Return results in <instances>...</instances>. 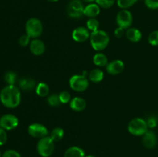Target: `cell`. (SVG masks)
Wrapping results in <instances>:
<instances>
[{
	"label": "cell",
	"mask_w": 158,
	"mask_h": 157,
	"mask_svg": "<svg viewBox=\"0 0 158 157\" xmlns=\"http://www.w3.org/2000/svg\"><path fill=\"white\" fill-rule=\"evenodd\" d=\"M29 49L31 52L35 55H41L44 53L46 46L44 42L38 38H35L32 40L29 45Z\"/></svg>",
	"instance_id": "13"
},
{
	"label": "cell",
	"mask_w": 158,
	"mask_h": 157,
	"mask_svg": "<svg viewBox=\"0 0 158 157\" xmlns=\"http://www.w3.org/2000/svg\"><path fill=\"white\" fill-rule=\"evenodd\" d=\"M63 135H64V131H63V129L62 128L57 127L52 129L49 136H50V138L54 142H59L63 138Z\"/></svg>",
	"instance_id": "23"
},
{
	"label": "cell",
	"mask_w": 158,
	"mask_h": 157,
	"mask_svg": "<svg viewBox=\"0 0 158 157\" xmlns=\"http://www.w3.org/2000/svg\"><path fill=\"white\" fill-rule=\"evenodd\" d=\"M72 37L74 41L77 42H83L90 37L89 30L85 27H78L73 30Z\"/></svg>",
	"instance_id": "11"
},
{
	"label": "cell",
	"mask_w": 158,
	"mask_h": 157,
	"mask_svg": "<svg viewBox=\"0 0 158 157\" xmlns=\"http://www.w3.org/2000/svg\"><path fill=\"white\" fill-rule=\"evenodd\" d=\"M137 0H117V5L123 9H127L134 6Z\"/></svg>",
	"instance_id": "26"
},
{
	"label": "cell",
	"mask_w": 158,
	"mask_h": 157,
	"mask_svg": "<svg viewBox=\"0 0 158 157\" xmlns=\"http://www.w3.org/2000/svg\"><path fill=\"white\" fill-rule=\"evenodd\" d=\"M148 123L141 118H135L130 122L128 131L131 134L137 136L143 135L148 132Z\"/></svg>",
	"instance_id": "4"
},
{
	"label": "cell",
	"mask_w": 158,
	"mask_h": 157,
	"mask_svg": "<svg viewBox=\"0 0 158 157\" xmlns=\"http://www.w3.org/2000/svg\"><path fill=\"white\" fill-rule=\"evenodd\" d=\"M30 43V37L26 34V35H23L19 39V44L23 47L28 46Z\"/></svg>",
	"instance_id": "31"
},
{
	"label": "cell",
	"mask_w": 158,
	"mask_h": 157,
	"mask_svg": "<svg viewBox=\"0 0 158 157\" xmlns=\"http://www.w3.org/2000/svg\"><path fill=\"white\" fill-rule=\"evenodd\" d=\"M19 124V119L12 114H6L0 117V127L6 130H12L16 128Z\"/></svg>",
	"instance_id": "9"
},
{
	"label": "cell",
	"mask_w": 158,
	"mask_h": 157,
	"mask_svg": "<svg viewBox=\"0 0 158 157\" xmlns=\"http://www.w3.org/2000/svg\"><path fill=\"white\" fill-rule=\"evenodd\" d=\"M69 106L71 109L77 112H81L84 110L85 108L86 107V102L84 99L81 97H75L73 99H71Z\"/></svg>",
	"instance_id": "15"
},
{
	"label": "cell",
	"mask_w": 158,
	"mask_h": 157,
	"mask_svg": "<svg viewBox=\"0 0 158 157\" xmlns=\"http://www.w3.org/2000/svg\"><path fill=\"white\" fill-rule=\"evenodd\" d=\"M36 94L40 97H45L48 95L49 92V87L46 83H40L35 88Z\"/></svg>",
	"instance_id": "22"
},
{
	"label": "cell",
	"mask_w": 158,
	"mask_h": 157,
	"mask_svg": "<svg viewBox=\"0 0 158 157\" xmlns=\"http://www.w3.org/2000/svg\"><path fill=\"white\" fill-rule=\"evenodd\" d=\"M47 102L51 106H55V107L60 106L61 103L59 95L57 94H52V95H49L47 98Z\"/></svg>",
	"instance_id": "27"
},
{
	"label": "cell",
	"mask_w": 158,
	"mask_h": 157,
	"mask_svg": "<svg viewBox=\"0 0 158 157\" xmlns=\"http://www.w3.org/2000/svg\"><path fill=\"white\" fill-rule=\"evenodd\" d=\"M100 6L95 3H90L84 8V15L90 18H95L100 14Z\"/></svg>",
	"instance_id": "16"
},
{
	"label": "cell",
	"mask_w": 158,
	"mask_h": 157,
	"mask_svg": "<svg viewBox=\"0 0 158 157\" xmlns=\"http://www.w3.org/2000/svg\"><path fill=\"white\" fill-rule=\"evenodd\" d=\"M145 5L151 9H157L158 0H145Z\"/></svg>",
	"instance_id": "32"
},
{
	"label": "cell",
	"mask_w": 158,
	"mask_h": 157,
	"mask_svg": "<svg viewBox=\"0 0 158 157\" xmlns=\"http://www.w3.org/2000/svg\"><path fill=\"white\" fill-rule=\"evenodd\" d=\"M115 2L116 0H96L97 4L100 7L104 8V9L110 8Z\"/></svg>",
	"instance_id": "28"
},
{
	"label": "cell",
	"mask_w": 158,
	"mask_h": 157,
	"mask_svg": "<svg viewBox=\"0 0 158 157\" xmlns=\"http://www.w3.org/2000/svg\"><path fill=\"white\" fill-rule=\"evenodd\" d=\"M124 35V29L121 27H118L114 30V35L117 38H121Z\"/></svg>",
	"instance_id": "36"
},
{
	"label": "cell",
	"mask_w": 158,
	"mask_h": 157,
	"mask_svg": "<svg viewBox=\"0 0 158 157\" xmlns=\"http://www.w3.org/2000/svg\"><path fill=\"white\" fill-rule=\"evenodd\" d=\"M126 36L131 42H137L141 39L142 34L139 29L135 28H129L126 32Z\"/></svg>",
	"instance_id": "18"
},
{
	"label": "cell",
	"mask_w": 158,
	"mask_h": 157,
	"mask_svg": "<svg viewBox=\"0 0 158 157\" xmlns=\"http://www.w3.org/2000/svg\"><path fill=\"white\" fill-rule=\"evenodd\" d=\"M47 1L50 2H57L58 0H47Z\"/></svg>",
	"instance_id": "38"
},
{
	"label": "cell",
	"mask_w": 158,
	"mask_h": 157,
	"mask_svg": "<svg viewBox=\"0 0 158 157\" xmlns=\"http://www.w3.org/2000/svg\"><path fill=\"white\" fill-rule=\"evenodd\" d=\"M147 123H148V127L150 128H154L157 125V119L156 117L154 116H151L148 118V121H147Z\"/></svg>",
	"instance_id": "35"
},
{
	"label": "cell",
	"mask_w": 158,
	"mask_h": 157,
	"mask_svg": "<svg viewBox=\"0 0 158 157\" xmlns=\"http://www.w3.org/2000/svg\"><path fill=\"white\" fill-rule=\"evenodd\" d=\"M157 143V139L155 133L152 131H148L143 135V144L148 149H153Z\"/></svg>",
	"instance_id": "14"
},
{
	"label": "cell",
	"mask_w": 158,
	"mask_h": 157,
	"mask_svg": "<svg viewBox=\"0 0 158 157\" xmlns=\"http://www.w3.org/2000/svg\"><path fill=\"white\" fill-rule=\"evenodd\" d=\"M94 63L97 66L100 67H103L106 66L108 64V58L103 53H97L94 56Z\"/></svg>",
	"instance_id": "20"
},
{
	"label": "cell",
	"mask_w": 158,
	"mask_h": 157,
	"mask_svg": "<svg viewBox=\"0 0 158 157\" xmlns=\"http://www.w3.org/2000/svg\"><path fill=\"white\" fill-rule=\"evenodd\" d=\"M19 85L23 90L30 91L35 86V82L32 78H23L19 80Z\"/></svg>",
	"instance_id": "19"
},
{
	"label": "cell",
	"mask_w": 158,
	"mask_h": 157,
	"mask_svg": "<svg viewBox=\"0 0 158 157\" xmlns=\"http://www.w3.org/2000/svg\"><path fill=\"white\" fill-rule=\"evenodd\" d=\"M2 157H21V155H20L17 151L9 149V150L6 151V152L2 154Z\"/></svg>",
	"instance_id": "33"
},
{
	"label": "cell",
	"mask_w": 158,
	"mask_h": 157,
	"mask_svg": "<svg viewBox=\"0 0 158 157\" xmlns=\"http://www.w3.org/2000/svg\"><path fill=\"white\" fill-rule=\"evenodd\" d=\"M0 101L3 106L13 109L19 105L21 101V93L15 85H8L0 92Z\"/></svg>",
	"instance_id": "1"
},
{
	"label": "cell",
	"mask_w": 158,
	"mask_h": 157,
	"mask_svg": "<svg viewBox=\"0 0 158 157\" xmlns=\"http://www.w3.org/2000/svg\"><path fill=\"white\" fill-rule=\"evenodd\" d=\"M85 152L78 146H71L68 148L64 153V157H85Z\"/></svg>",
	"instance_id": "17"
},
{
	"label": "cell",
	"mask_w": 158,
	"mask_h": 157,
	"mask_svg": "<svg viewBox=\"0 0 158 157\" xmlns=\"http://www.w3.org/2000/svg\"><path fill=\"white\" fill-rule=\"evenodd\" d=\"M26 34L30 38H36L43 33V24L36 18H31L26 23Z\"/></svg>",
	"instance_id": "5"
},
{
	"label": "cell",
	"mask_w": 158,
	"mask_h": 157,
	"mask_svg": "<svg viewBox=\"0 0 158 157\" xmlns=\"http://www.w3.org/2000/svg\"><path fill=\"white\" fill-rule=\"evenodd\" d=\"M85 157H96V156H94V155H86V156Z\"/></svg>",
	"instance_id": "39"
},
{
	"label": "cell",
	"mask_w": 158,
	"mask_h": 157,
	"mask_svg": "<svg viewBox=\"0 0 158 157\" xmlns=\"http://www.w3.org/2000/svg\"><path fill=\"white\" fill-rule=\"evenodd\" d=\"M17 75L16 73H15L14 72H7L6 74H5L4 79L5 82L7 83L8 85H14L15 83V81H16Z\"/></svg>",
	"instance_id": "24"
},
{
	"label": "cell",
	"mask_w": 158,
	"mask_h": 157,
	"mask_svg": "<svg viewBox=\"0 0 158 157\" xmlns=\"http://www.w3.org/2000/svg\"><path fill=\"white\" fill-rule=\"evenodd\" d=\"M59 97H60V99L61 103L63 104H66V103H69V101H71V95L70 93L67 91H63V92H60L59 94Z\"/></svg>",
	"instance_id": "29"
},
{
	"label": "cell",
	"mask_w": 158,
	"mask_h": 157,
	"mask_svg": "<svg viewBox=\"0 0 158 157\" xmlns=\"http://www.w3.org/2000/svg\"><path fill=\"white\" fill-rule=\"evenodd\" d=\"M0 157H1V151H0Z\"/></svg>",
	"instance_id": "40"
},
{
	"label": "cell",
	"mask_w": 158,
	"mask_h": 157,
	"mask_svg": "<svg viewBox=\"0 0 158 157\" xmlns=\"http://www.w3.org/2000/svg\"><path fill=\"white\" fill-rule=\"evenodd\" d=\"M90 44L96 51H102L107 47L110 42V37L106 32L97 30L90 34Z\"/></svg>",
	"instance_id": "2"
},
{
	"label": "cell",
	"mask_w": 158,
	"mask_h": 157,
	"mask_svg": "<svg viewBox=\"0 0 158 157\" xmlns=\"http://www.w3.org/2000/svg\"><path fill=\"white\" fill-rule=\"evenodd\" d=\"M133 22V15L130 11L123 9L118 12L117 15V23L119 27L123 29H129Z\"/></svg>",
	"instance_id": "8"
},
{
	"label": "cell",
	"mask_w": 158,
	"mask_h": 157,
	"mask_svg": "<svg viewBox=\"0 0 158 157\" xmlns=\"http://www.w3.org/2000/svg\"><path fill=\"white\" fill-rule=\"evenodd\" d=\"M148 42L152 46H158V30L151 32L148 36Z\"/></svg>",
	"instance_id": "30"
},
{
	"label": "cell",
	"mask_w": 158,
	"mask_h": 157,
	"mask_svg": "<svg viewBox=\"0 0 158 157\" xmlns=\"http://www.w3.org/2000/svg\"><path fill=\"white\" fill-rule=\"evenodd\" d=\"M99 21L96 19L95 18H90L86 22V26L89 30L91 32H95V31L98 30L99 29Z\"/></svg>",
	"instance_id": "25"
},
{
	"label": "cell",
	"mask_w": 158,
	"mask_h": 157,
	"mask_svg": "<svg viewBox=\"0 0 158 157\" xmlns=\"http://www.w3.org/2000/svg\"><path fill=\"white\" fill-rule=\"evenodd\" d=\"M7 141V133L6 129L0 127V146H2Z\"/></svg>",
	"instance_id": "34"
},
{
	"label": "cell",
	"mask_w": 158,
	"mask_h": 157,
	"mask_svg": "<svg viewBox=\"0 0 158 157\" xmlns=\"http://www.w3.org/2000/svg\"><path fill=\"white\" fill-rule=\"evenodd\" d=\"M69 86L76 92H83L89 86V80L83 75H75L69 79Z\"/></svg>",
	"instance_id": "6"
},
{
	"label": "cell",
	"mask_w": 158,
	"mask_h": 157,
	"mask_svg": "<svg viewBox=\"0 0 158 157\" xmlns=\"http://www.w3.org/2000/svg\"><path fill=\"white\" fill-rule=\"evenodd\" d=\"M84 6L80 0H71L67 6V13L70 18H79L84 15Z\"/></svg>",
	"instance_id": "7"
},
{
	"label": "cell",
	"mask_w": 158,
	"mask_h": 157,
	"mask_svg": "<svg viewBox=\"0 0 158 157\" xmlns=\"http://www.w3.org/2000/svg\"><path fill=\"white\" fill-rule=\"evenodd\" d=\"M106 72L111 75H117L121 73L124 69V63L120 59L114 60L106 65Z\"/></svg>",
	"instance_id": "12"
},
{
	"label": "cell",
	"mask_w": 158,
	"mask_h": 157,
	"mask_svg": "<svg viewBox=\"0 0 158 157\" xmlns=\"http://www.w3.org/2000/svg\"><path fill=\"white\" fill-rule=\"evenodd\" d=\"M84 2H88V3H92L93 2L96 1V0H83Z\"/></svg>",
	"instance_id": "37"
},
{
	"label": "cell",
	"mask_w": 158,
	"mask_h": 157,
	"mask_svg": "<svg viewBox=\"0 0 158 157\" xmlns=\"http://www.w3.org/2000/svg\"><path fill=\"white\" fill-rule=\"evenodd\" d=\"M103 76H104V74H103V71L96 69L91 71L89 75V78L93 83H100L103 80Z\"/></svg>",
	"instance_id": "21"
},
{
	"label": "cell",
	"mask_w": 158,
	"mask_h": 157,
	"mask_svg": "<svg viewBox=\"0 0 158 157\" xmlns=\"http://www.w3.org/2000/svg\"><path fill=\"white\" fill-rule=\"evenodd\" d=\"M37 152L42 157H49L55 149L54 141L50 136H46L39 140L36 146Z\"/></svg>",
	"instance_id": "3"
},
{
	"label": "cell",
	"mask_w": 158,
	"mask_h": 157,
	"mask_svg": "<svg viewBox=\"0 0 158 157\" xmlns=\"http://www.w3.org/2000/svg\"><path fill=\"white\" fill-rule=\"evenodd\" d=\"M28 132L31 136L34 138L42 139L43 137L47 136L48 129L46 126L40 123H33L29 126Z\"/></svg>",
	"instance_id": "10"
}]
</instances>
